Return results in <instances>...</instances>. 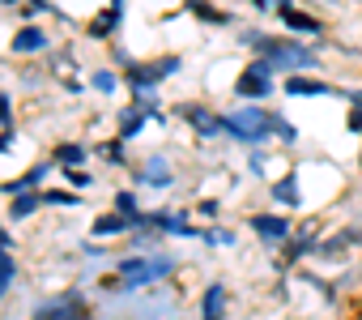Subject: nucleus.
I'll return each mask as SVG.
<instances>
[{"instance_id": "1", "label": "nucleus", "mask_w": 362, "mask_h": 320, "mask_svg": "<svg viewBox=\"0 0 362 320\" xmlns=\"http://www.w3.org/2000/svg\"><path fill=\"white\" fill-rule=\"evenodd\" d=\"M243 43H252V47L260 52V60L273 64V73H277V69H286V73L315 69V52H307V47L294 43V39H269V35H252V30H247Z\"/></svg>"}, {"instance_id": "2", "label": "nucleus", "mask_w": 362, "mask_h": 320, "mask_svg": "<svg viewBox=\"0 0 362 320\" xmlns=\"http://www.w3.org/2000/svg\"><path fill=\"white\" fill-rule=\"evenodd\" d=\"M222 120H226V132L243 145H260L264 137H273V111L264 107H235Z\"/></svg>"}, {"instance_id": "3", "label": "nucleus", "mask_w": 362, "mask_h": 320, "mask_svg": "<svg viewBox=\"0 0 362 320\" xmlns=\"http://www.w3.org/2000/svg\"><path fill=\"white\" fill-rule=\"evenodd\" d=\"M170 256H128L119 261V290H141L149 282H162L170 273Z\"/></svg>"}, {"instance_id": "4", "label": "nucleus", "mask_w": 362, "mask_h": 320, "mask_svg": "<svg viewBox=\"0 0 362 320\" xmlns=\"http://www.w3.org/2000/svg\"><path fill=\"white\" fill-rule=\"evenodd\" d=\"M170 73H179V56H166V60H149V64H124V81H128V90H136V94H145L149 86H158L162 77H170Z\"/></svg>"}, {"instance_id": "5", "label": "nucleus", "mask_w": 362, "mask_h": 320, "mask_svg": "<svg viewBox=\"0 0 362 320\" xmlns=\"http://www.w3.org/2000/svg\"><path fill=\"white\" fill-rule=\"evenodd\" d=\"M235 94H239V98H269V94H273V64H269V60H252V64L239 73Z\"/></svg>"}, {"instance_id": "6", "label": "nucleus", "mask_w": 362, "mask_h": 320, "mask_svg": "<svg viewBox=\"0 0 362 320\" xmlns=\"http://www.w3.org/2000/svg\"><path fill=\"white\" fill-rule=\"evenodd\" d=\"M175 115L184 120V124H192L201 137H218V132H226V120H222L218 111H209L205 103H179Z\"/></svg>"}, {"instance_id": "7", "label": "nucleus", "mask_w": 362, "mask_h": 320, "mask_svg": "<svg viewBox=\"0 0 362 320\" xmlns=\"http://www.w3.org/2000/svg\"><path fill=\"white\" fill-rule=\"evenodd\" d=\"M145 120H162V111H149V107H141V103L124 107V111H119V137H124V141H132V137L145 128Z\"/></svg>"}, {"instance_id": "8", "label": "nucleus", "mask_w": 362, "mask_h": 320, "mask_svg": "<svg viewBox=\"0 0 362 320\" xmlns=\"http://www.w3.org/2000/svg\"><path fill=\"white\" fill-rule=\"evenodd\" d=\"M222 316H226V286L209 282L201 295V320H222Z\"/></svg>"}, {"instance_id": "9", "label": "nucleus", "mask_w": 362, "mask_h": 320, "mask_svg": "<svg viewBox=\"0 0 362 320\" xmlns=\"http://www.w3.org/2000/svg\"><path fill=\"white\" fill-rule=\"evenodd\" d=\"M170 180H175V176H170V167L162 163V154H149L145 167H141V184H145V188H170Z\"/></svg>"}, {"instance_id": "10", "label": "nucleus", "mask_w": 362, "mask_h": 320, "mask_svg": "<svg viewBox=\"0 0 362 320\" xmlns=\"http://www.w3.org/2000/svg\"><path fill=\"white\" fill-rule=\"evenodd\" d=\"M47 163H39V167H30L26 176H18V180H9V184H0V193H9V197H22V193H35L39 188V180H47Z\"/></svg>"}, {"instance_id": "11", "label": "nucleus", "mask_w": 362, "mask_h": 320, "mask_svg": "<svg viewBox=\"0 0 362 320\" xmlns=\"http://www.w3.org/2000/svg\"><path fill=\"white\" fill-rule=\"evenodd\" d=\"M252 231L260 239H286L290 235V218H277V214H256L252 218Z\"/></svg>"}, {"instance_id": "12", "label": "nucleus", "mask_w": 362, "mask_h": 320, "mask_svg": "<svg viewBox=\"0 0 362 320\" xmlns=\"http://www.w3.org/2000/svg\"><path fill=\"white\" fill-rule=\"evenodd\" d=\"M43 47H47V35H43L39 26H26V30L13 35V52H18V56H39Z\"/></svg>"}, {"instance_id": "13", "label": "nucleus", "mask_w": 362, "mask_h": 320, "mask_svg": "<svg viewBox=\"0 0 362 320\" xmlns=\"http://www.w3.org/2000/svg\"><path fill=\"white\" fill-rule=\"evenodd\" d=\"M277 18H281V22H286V26H290L294 35H320V30H324V26H320L315 18H307V13H303V9H294V5H286V9H281Z\"/></svg>"}, {"instance_id": "14", "label": "nucleus", "mask_w": 362, "mask_h": 320, "mask_svg": "<svg viewBox=\"0 0 362 320\" xmlns=\"http://www.w3.org/2000/svg\"><path fill=\"white\" fill-rule=\"evenodd\" d=\"M281 90L294 94V98H298V94H341V90L328 86V81H311V77H298V73H290V81H286Z\"/></svg>"}, {"instance_id": "15", "label": "nucleus", "mask_w": 362, "mask_h": 320, "mask_svg": "<svg viewBox=\"0 0 362 320\" xmlns=\"http://www.w3.org/2000/svg\"><path fill=\"white\" fill-rule=\"evenodd\" d=\"M119 18H124V9L119 5H111V9H103V18H94L86 30H90V39H107L115 26H119Z\"/></svg>"}, {"instance_id": "16", "label": "nucleus", "mask_w": 362, "mask_h": 320, "mask_svg": "<svg viewBox=\"0 0 362 320\" xmlns=\"http://www.w3.org/2000/svg\"><path fill=\"white\" fill-rule=\"evenodd\" d=\"M90 231H94V235H124V231H132V218H124V214H103V218H94Z\"/></svg>"}, {"instance_id": "17", "label": "nucleus", "mask_w": 362, "mask_h": 320, "mask_svg": "<svg viewBox=\"0 0 362 320\" xmlns=\"http://www.w3.org/2000/svg\"><path fill=\"white\" fill-rule=\"evenodd\" d=\"M39 205H43L39 193H22V197H13V205H9V218H13V222H26Z\"/></svg>"}, {"instance_id": "18", "label": "nucleus", "mask_w": 362, "mask_h": 320, "mask_svg": "<svg viewBox=\"0 0 362 320\" xmlns=\"http://www.w3.org/2000/svg\"><path fill=\"white\" fill-rule=\"evenodd\" d=\"M56 163H60L64 171H73V167L86 163V149H81L77 141H64V145H56Z\"/></svg>"}, {"instance_id": "19", "label": "nucleus", "mask_w": 362, "mask_h": 320, "mask_svg": "<svg viewBox=\"0 0 362 320\" xmlns=\"http://www.w3.org/2000/svg\"><path fill=\"white\" fill-rule=\"evenodd\" d=\"M188 9L201 18V22H209V26H226L230 22V13H222V9H214L209 0H188Z\"/></svg>"}, {"instance_id": "20", "label": "nucleus", "mask_w": 362, "mask_h": 320, "mask_svg": "<svg viewBox=\"0 0 362 320\" xmlns=\"http://www.w3.org/2000/svg\"><path fill=\"white\" fill-rule=\"evenodd\" d=\"M311 252H315V244H311V231L286 244V261H290V265H294V261H303V256H311Z\"/></svg>"}, {"instance_id": "21", "label": "nucleus", "mask_w": 362, "mask_h": 320, "mask_svg": "<svg viewBox=\"0 0 362 320\" xmlns=\"http://www.w3.org/2000/svg\"><path fill=\"white\" fill-rule=\"evenodd\" d=\"M13 278H18V261L9 256V252H0V299L9 295V286H13Z\"/></svg>"}, {"instance_id": "22", "label": "nucleus", "mask_w": 362, "mask_h": 320, "mask_svg": "<svg viewBox=\"0 0 362 320\" xmlns=\"http://www.w3.org/2000/svg\"><path fill=\"white\" fill-rule=\"evenodd\" d=\"M273 201H281V205H298L303 197H298V188H294V180L286 176V180H277L273 184Z\"/></svg>"}, {"instance_id": "23", "label": "nucleus", "mask_w": 362, "mask_h": 320, "mask_svg": "<svg viewBox=\"0 0 362 320\" xmlns=\"http://www.w3.org/2000/svg\"><path fill=\"white\" fill-rule=\"evenodd\" d=\"M103 158H107V163H111V167H124V158H128V154H124V137H115V141H107V145H103Z\"/></svg>"}, {"instance_id": "24", "label": "nucleus", "mask_w": 362, "mask_h": 320, "mask_svg": "<svg viewBox=\"0 0 362 320\" xmlns=\"http://www.w3.org/2000/svg\"><path fill=\"white\" fill-rule=\"evenodd\" d=\"M115 86H119V77H115L111 69H98V73H94V90H98V94H111Z\"/></svg>"}, {"instance_id": "25", "label": "nucleus", "mask_w": 362, "mask_h": 320, "mask_svg": "<svg viewBox=\"0 0 362 320\" xmlns=\"http://www.w3.org/2000/svg\"><path fill=\"white\" fill-rule=\"evenodd\" d=\"M273 137H281L286 145H290V141H298V132H294V124H286V120H281V111H273Z\"/></svg>"}, {"instance_id": "26", "label": "nucleus", "mask_w": 362, "mask_h": 320, "mask_svg": "<svg viewBox=\"0 0 362 320\" xmlns=\"http://www.w3.org/2000/svg\"><path fill=\"white\" fill-rule=\"evenodd\" d=\"M39 197H43V205H64V210L77 205V197H73V193H60V188H47V193H39Z\"/></svg>"}, {"instance_id": "27", "label": "nucleus", "mask_w": 362, "mask_h": 320, "mask_svg": "<svg viewBox=\"0 0 362 320\" xmlns=\"http://www.w3.org/2000/svg\"><path fill=\"white\" fill-rule=\"evenodd\" d=\"M115 214L136 218V197H132V193H115Z\"/></svg>"}, {"instance_id": "28", "label": "nucleus", "mask_w": 362, "mask_h": 320, "mask_svg": "<svg viewBox=\"0 0 362 320\" xmlns=\"http://www.w3.org/2000/svg\"><path fill=\"white\" fill-rule=\"evenodd\" d=\"M9 124H13V115H9V94L0 90V132H9Z\"/></svg>"}, {"instance_id": "29", "label": "nucleus", "mask_w": 362, "mask_h": 320, "mask_svg": "<svg viewBox=\"0 0 362 320\" xmlns=\"http://www.w3.org/2000/svg\"><path fill=\"white\" fill-rule=\"evenodd\" d=\"M252 5H256L260 13H281V9L290 5V0H252Z\"/></svg>"}, {"instance_id": "30", "label": "nucleus", "mask_w": 362, "mask_h": 320, "mask_svg": "<svg viewBox=\"0 0 362 320\" xmlns=\"http://www.w3.org/2000/svg\"><path fill=\"white\" fill-rule=\"evenodd\" d=\"M64 176H69V184H73V188H90V176H86L81 167H73V171H64Z\"/></svg>"}, {"instance_id": "31", "label": "nucleus", "mask_w": 362, "mask_h": 320, "mask_svg": "<svg viewBox=\"0 0 362 320\" xmlns=\"http://www.w3.org/2000/svg\"><path fill=\"white\" fill-rule=\"evenodd\" d=\"M205 239H209V244H222V248H230V244H235V235H230V231H209Z\"/></svg>"}, {"instance_id": "32", "label": "nucleus", "mask_w": 362, "mask_h": 320, "mask_svg": "<svg viewBox=\"0 0 362 320\" xmlns=\"http://www.w3.org/2000/svg\"><path fill=\"white\" fill-rule=\"evenodd\" d=\"M349 132H362V107L349 111Z\"/></svg>"}, {"instance_id": "33", "label": "nucleus", "mask_w": 362, "mask_h": 320, "mask_svg": "<svg viewBox=\"0 0 362 320\" xmlns=\"http://www.w3.org/2000/svg\"><path fill=\"white\" fill-rule=\"evenodd\" d=\"M0 248H9V231L5 227H0Z\"/></svg>"}, {"instance_id": "34", "label": "nucleus", "mask_w": 362, "mask_h": 320, "mask_svg": "<svg viewBox=\"0 0 362 320\" xmlns=\"http://www.w3.org/2000/svg\"><path fill=\"white\" fill-rule=\"evenodd\" d=\"M0 5H13V0H0Z\"/></svg>"}, {"instance_id": "35", "label": "nucleus", "mask_w": 362, "mask_h": 320, "mask_svg": "<svg viewBox=\"0 0 362 320\" xmlns=\"http://www.w3.org/2000/svg\"><path fill=\"white\" fill-rule=\"evenodd\" d=\"M0 252H5V248H0Z\"/></svg>"}]
</instances>
